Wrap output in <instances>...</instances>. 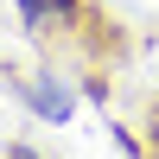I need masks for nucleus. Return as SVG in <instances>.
<instances>
[{
    "instance_id": "nucleus-1",
    "label": "nucleus",
    "mask_w": 159,
    "mask_h": 159,
    "mask_svg": "<svg viewBox=\"0 0 159 159\" xmlns=\"http://www.w3.org/2000/svg\"><path fill=\"white\" fill-rule=\"evenodd\" d=\"M32 102H38V115H51V121H64V115H70V96H64L57 83H38Z\"/></svg>"
},
{
    "instance_id": "nucleus-2",
    "label": "nucleus",
    "mask_w": 159,
    "mask_h": 159,
    "mask_svg": "<svg viewBox=\"0 0 159 159\" xmlns=\"http://www.w3.org/2000/svg\"><path fill=\"white\" fill-rule=\"evenodd\" d=\"M70 0H19V13H25V25H45V13H64Z\"/></svg>"
}]
</instances>
